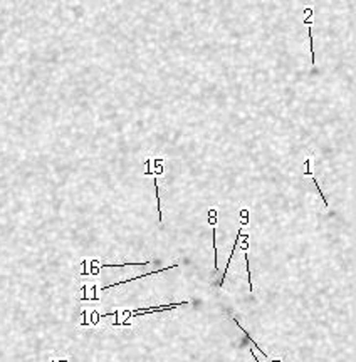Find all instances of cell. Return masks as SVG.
<instances>
[{"label":"cell","mask_w":356,"mask_h":362,"mask_svg":"<svg viewBox=\"0 0 356 362\" xmlns=\"http://www.w3.org/2000/svg\"><path fill=\"white\" fill-rule=\"evenodd\" d=\"M180 305H189V302H180V304H170V305H160V307H148V309H140V310H131V312H124L128 316H144V314H151V312H160V310H170L175 309V307Z\"/></svg>","instance_id":"cell-1"},{"label":"cell","mask_w":356,"mask_h":362,"mask_svg":"<svg viewBox=\"0 0 356 362\" xmlns=\"http://www.w3.org/2000/svg\"><path fill=\"white\" fill-rule=\"evenodd\" d=\"M242 230L244 228H238V233H237V238H236V243H234V249H232V253H230V257H229V262H227V269L224 270V273H222V277H220V280H218V285H224V280H225V275H227V270H229V267H230V262H232V258H234V255H236V247H237V242H238V238H240V235H242Z\"/></svg>","instance_id":"cell-2"},{"label":"cell","mask_w":356,"mask_h":362,"mask_svg":"<svg viewBox=\"0 0 356 362\" xmlns=\"http://www.w3.org/2000/svg\"><path fill=\"white\" fill-rule=\"evenodd\" d=\"M209 215L212 216V218H215V216H217V210H209Z\"/></svg>","instance_id":"cell-3"}]
</instances>
